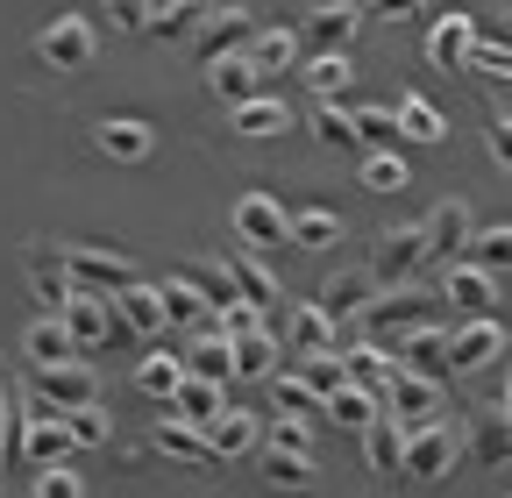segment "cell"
I'll use <instances>...</instances> for the list:
<instances>
[{
	"instance_id": "6da1fadb",
	"label": "cell",
	"mask_w": 512,
	"mask_h": 498,
	"mask_svg": "<svg viewBox=\"0 0 512 498\" xmlns=\"http://www.w3.org/2000/svg\"><path fill=\"white\" fill-rule=\"evenodd\" d=\"M370 349H392V342H406V335H420V328H441V299L427 292V285H399V292H370V306L349 321Z\"/></svg>"
},
{
	"instance_id": "7a4b0ae2",
	"label": "cell",
	"mask_w": 512,
	"mask_h": 498,
	"mask_svg": "<svg viewBox=\"0 0 512 498\" xmlns=\"http://www.w3.org/2000/svg\"><path fill=\"white\" fill-rule=\"evenodd\" d=\"M420 271H427V242H420V228H413V221H406V228H384V235H377V249H370V264H363V278H370L377 292L420 285Z\"/></svg>"
},
{
	"instance_id": "3957f363",
	"label": "cell",
	"mask_w": 512,
	"mask_h": 498,
	"mask_svg": "<svg viewBox=\"0 0 512 498\" xmlns=\"http://www.w3.org/2000/svg\"><path fill=\"white\" fill-rule=\"evenodd\" d=\"M64 278H72V292H100L114 299L121 285H136V257H121V249H100V242H64Z\"/></svg>"
},
{
	"instance_id": "277c9868",
	"label": "cell",
	"mask_w": 512,
	"mask_h": 498,
	"mask_svg": "<svg viewBox=\"0 0 512 498\" xmlns=\"http://www.w3.org/2000/svg\"><path fill=\"white\" fill-rule=\"evenodd\" d=\"M22 271H29V292H36V321H57L64 306H72V278H64V242L29 235V242H22Z\"/></svg>"
},
{
	"instance_id": "5b68a950",
	"label": "cell",
	"mask_w": 512,
	"mask_h": 498,
	"mask_svg": "<svg viewBox=\"0 0 512 498\" xmlns=\"http://www.w3.org/2000/svg\"><path fill=\"white\" fill-rule=\"evenodd\" d=\"M456 463H463V449H456V427H448V420L413 427L406 449H399V470H406L413 484H448V477H456Z\"/></svg>"
},
{
	"instance_id": "8992f818",
	"label": "cell",
	"mask_w": 512,
	"mask_h": 498,
	"mask_svg": "<svg viewBox=\"0 0 512 498\" xmlns=\"http://www.w3.org/2000/svg\"><path fill=\"white\" fill-rule=\"evenodd\" d=\"M498 349H505V321H456L441 335V370L477 378V370H498Z\"/></svg>"
},
{
	"instance_id": "52a82bcc",
	"label": "cell",
	"mask_w": 512,
	"mask_h": 498,
	"mask_svg": "<svg viewBox=\"0 0 512 498\" xmlns=\"http://www.w3.org/2000/svg\"><path fill=\"white\" fill-rule=\"evenodd\" d=\"M285 207L271 200V193H242L235 207H228V228H235V242H242V257H264V249H285Z\"/></svg>"
},
{
	"instance_id": "ba28073f",
	"label": "cell",
	"mask_w": 512,
	"mask_h": 498,
	"mask_svg": "<svg viewBox=\"0 0 512 498\" xmlns=\"http://www.w3.org/2000/svg\"><path fill=\"white\" fill-rule=\"evenodd\" d=\"M93 50H100V36H93L86 15H57V22L36 29V57H43L50 72H86V65H93Z\"/></svg>"
},
{
	"instance_id": "9c48e42d",
	"label": "cell",
	"mask_w": 512,
	"mask_h": 498,
	"mask_svg": "<svg viewBox=\"0 0 512 498\" xmlns=\"http://www.w3.org/2000/svg\"><path fill=\"white\" fill-rule=\"evenodd\" d=\"M377 406L413 434V427H434V420H441L448 392H441V378H406V370H392V385H384V399H377Z\"/></svg>"
},
{
	"instance_id": "30bf717a",
	"label": "cell",
	"mask_w": 512,
	"mask_h": 498,
	"mask_svg": "<svg viewBox=\"0 0 512 498\" xmlns=\"http://www.w3.org/2000/svg\"><path fill=\"white\" fill-rule=\"evenodd\" d=\"M29 392L50 399L57 413H79V406H100V378H93V363L72 356V363H57V370H29Z\"/></svg>"
},
{
	"instance_id": "8fae6325",
	"label": "cell",
	"mask_w": 512,
	"mask_h": 498,
	"mask_svg": "<svg viewBox=\"0 0 512 498\" xmlns=\"http://www.w3.org/2000/svg\"><path fill=\"white\" fill-rule=\"evenodd\" d=\"M413 228H420V242H427V264H463V242H470L477 221H470L463 200H434Z\"/></svg>"
},
{
	"instance_id": "7c38bea8",
	"label": "cell",
	"mask_w": 512,
	"mask_h": 498,
	"mask_svg": "<svg viewBox=\"0 0 512 498\" xmlns=\"http://www.w3.org/2000/svg\"><path fill=\"white\" fill-rule=\"evenodd\" d=\"M256 449H264V413L228 406V413L207 420V456H214V463H249Z\"/></svg>"
},
{
	"instance_id": "4fadbf2b",
	"label": "cell",
	"mask_w": 512,
	"mask_h": 498,
	"mask_svg": "<svg viewBox=\"0 0 512 498\" xmlns=\"http://www.w3.org/2000/svg\"><path fill=\"white\" fill-rule=\"evenodd\" d=\"M256 36V15L249 8H200V29H192V50L221 65V57H242V43Z\"/></svg>"
},
{
	"instance_id": "5bb4252c",
	"label": "cell",
	"mask_w": 512,
	"mask_h": 498,
	"mask_svg": "<svg viewBox=\"0 0 512 498\" xmlns=\"http://www.w3.org/2000/svg\"><path fill=\"white\" fill-rule=\"evenodd\" d=\"M356 29H363V8H342V0H328V8H306L299 22H292V36H299V50H349L356 43Z\"/></svg>"
},
{
	"instance_id": "9a60e30c",
	"label": "cell",
	"mask_w": 512,
	"mask_h": 498,
	"mask_svg": "<svg viewBox=\"0 0 512 498\" xmlns=\"http://www.w3.org/2000/svg\"><path fill=\"white\" fill-rule=\"evenodd\" d=\"M470 50H477V15H434V29H427V65L434 72L463 79Z\"/></svg>"
},
{
	"instance_id": "2e32d148",
	"label": "cell",
	"mask_w": 512,
	"mask_h": 498,
	"mask_svg": "<svg viewBox=\"0 0 512 498\" xmlns=\"http://www.w3.org/2000/svg\"><path fill=\"white\" fill-rule=\"evenodd\" d=\"M434 299H448L463 321H498V285H491L484 271H470V264H448Z\"/></svg>"
},
{
	"instance_id": "e0dca14e",
	"label": "cell",
	"mask_w": 512,
	"mask_h": 498,
	"mask_svg": "<svg viewBox=\"0 0 512 498\" xmlns=\"http://www.w3.org/2000/svg\"><path fill=\"white\" fill-rule=\"evenodd\" d=\"M456 449H470V456H477V463H491V470H498V463L512 456V420H505V392H498L491 406H477V413H470V427H463V442H456Z\"/></svg>"
},
{
	"instance_id": "ac0fdd59",
	"label": "cell",
	"mask_w": 512,
	"mask_h": 498,
	"mask_svg": "<svg viewBox=\"0 0 512 498\" xmlns=\"http://www.w3.org/2000/svg\"><path fill=\"white\" fill-rule=\"evenodd\" d=\"M57 328L72 335V349H100V342L121 335V328H114V306H107L100 292H72V306L57 314Z\"/></svg>"
},
{
	"instance_id": "d6986e66",
	"label": "cell",
	"mask_w": 512,
	"mask_h": 498,
	"mask_svg": "<svg viewBox=\"0 0 512 498\" xmlns=\"http://www.w3.org/2000/svg\"><path fill=\"white\" fill-rule=\"evenodd\" d=\"M107 306H114V328H121V335H136V342H157V335H164V314H157V285H150V278L121 285Z\"/></svg>"
},
{
	"instance_id": "ffe728a7",
	"label": "cell",
	"mask_w": 512,
	"mask_h": 498,
	"mask_svg": "<svg viewBox=\"0 0 512 498\" xmlns=\"http://www.w3.org/2000/svg\"><path fill=\"white\" fill-rule=\"evenodd\" d=\"M178 370L185 378H200V385H221V392H235V356H228V342L207 328V335H192L185 349H178Z\"/></svg>"
},
{
	"instance_id": "44dd1931",
	"label": "cell",
	"mask_w": 512,
	"mask_h": 498,
	"mask_svg": "<svg viewBox=\"0 0 512 498\" xmlns=\"http://www.w3.org/2000/svg\"><path fill=\"white\" fill-rule=\"evenodd\" d=\"M221 271H228V285H235V299H242V306H256V314H271V306L285 299L264 257H242V249H228V257H221Z\"/></svg>"
},
{
	"instance_id": "7402d4cb",
	"label": "cell",
	"mask_w": 512,
	"mask_h": 498,
	"mask_svg": "<svg viewBox=\"0 0 512 498\" xmlns=\"http://www.w3.org/2000/svg\"><path fill=\"white\" fill-rule=\"evenodd\" d=\"M93 143H100V157H114V164H143V157H150V121H136V114H100V121H93Z\"/></svg>"
},
{
	"instance_id": "603a6c76",
	"label": "cell",
	"mask_w": 512,
	"mask_h": 498,
	"mask_svg": "<svg viewBox=\"0 0 512 498\" xmlns=\"http://www.w3.org/2000/svg\"><path fill=\"white\" fill-rule=\"evenodd\" d=\"M392 129H399V150L406 143H448V114L427 93H399L392 100Z\"/></svg>"
},
{
	"instance_id": "cb8c5ba5",
	"label": "cell",
	"mask_w": 512,
	"mask_h": 498,
	"mask_svg": "<svg viewBox=\"0 0 512 498\" xmlns=\"http://www.w3.org/2000/svg\"><path fill=\"white\" fill-rule=\"evenodd\" d=\"M242 65L256 72V86L278 79V72H292V65H299V36H292V29H256V36L242 43Z\"/></svg>"
},
{
	"instance_id": "d4e9b609",
	"label": "cell",
	"mask_w": 512,
	"mask_h": 498,
	"mask_svg": "<svg viewBox=\"0 0 512 498\" xmlns=\"http://www.w3.org/2000/svg\"><path fill=\"white\" fill-rule=\"evenodd\" d=\"M192 299H200L207 306V314H228V306H235V285H228V271H221V257H185L178 271H171Z\"/></svg>"
},
{
	"instance_id": "484cf974",
	"label": "cell",
	"mask_w": 512,
	"mask_h": 498,
	"mask_svg": "<svg viewBox=\"0 0 512 498\" xmlns=\"http://www.w3.org/2000/svg\"><path fill=\"white\" fill-rule=\"evenodd\" d=\"M164 406H171V420H185V427H200V434H207V420H214V413H228V406H235V392L200 385V378H178V392H171Z\"/></svg>"
},
{
	"instance_id": "4316f807",
	"label": "cell",
	"mask_w": 512,
	"mask_h": 498,
	"mask_svg": "<svg viewBox=\"0 0 512 498\" xmlns=\"http://www.w3.org/2000/svg\"><path fill=\"white\" fill-rule=\"evenodd\" d=\"M370 292H377V285H370L363 271H335L328 285H320V299H313V306H320V314H328L335 328H349L363 306H370Z\"/></svg>"
},
{
	"instance_id": "83f0119b",
	"label": "cell",
	"mask_w": 512,
	"mask_h": 498,
	"mask_svg": "<svg viewBox=\"0 0 512 498\" xmlns=\"http://www.w3.org/2000/svg\"><path fill=\"white\" fill-rule=\"evenodd\" d=\"M228 356H235V385H271L278 370H285V349H278V335H249V342H228Z\"/></svg>"
},
{
	"instance_id": "f1b7e54d",
	"label": "cell",
	"mask_w": 512,
	"mask_h": 498,
	"mask_svg": "<svg viewBox=\"0 0 512 498\" xmlns=\"http://www.w3.org/2000/svg\"><path fill=\"white\" fill-rule=\"evenodd\" d=\"M328 342H335V321L320 314L313 299H299V306H292V321H285V335H278V349H292V356H320Z\"/></svg>"
},
{
	"instance_id": "f546056e",
	"label": "cell",
	"mask_w": 512,
	"mask_h": 498,
	"mask_svg": "<svg viewBox=\"0 0 512 498\" xmlns=\"http://www.w3.org/2000/svg\"><path fill=\"white\" fill-rule=\"evenodd\" d=\"M306 86H313V100H320V107H342V93L356 86L349 50H320V57H306Z\"/></svg>"
},
{
	"instance_id": "4dcf8cb0",
	"label": "cell",
	"mask_w": 512,
	"mask_h": 498,
	"mask_svg": "<svg viewBox=\"0 0 512 498\" xmlns=\"http://www.w3.org/2000/svg\"><path fill=\"white\" fill-rule=\"evenodd\" d=\"M150 449H157V456H178V463H192V470H214L207 434H200V427H185V420H171V413L150 427Z\"/></svg>"
},
{
	"instance_id": "1f68e13d",
	"label": "cell",
	"mask_w": 512,
	"mask_h": 498,
	"mask_svg": "<svg viewBox=\"0 0 512 498\" xmlns=\"http://www.w3.org/2000/svg\"><path fill=\"white\" fill-rule=\"evenodd\" d=\"M505 257H512V228H505V221L470 228V242H463V264H470V271H484V278L498 285V278H505Z\"/></svg>"
},
{
	"instance_id": "d6a6232c",
	"label": "cell",
	"mask_w": 512,
	"mask_h": 498,
	"mask_svg": "<svg viewBox=\"0 0 512 498\" xmlns=\"http://www.w3.org/2000/svg\"><path fill=\"white\" fill-rule=\"evenodd\" d=\"M249 463H256V477H264L271 491H313V477H320L313 456H285V449H256Z\"/></svg>"
},
{
	"instance_id": "836d02e7",
	"label": "cell",
	"mask_w": 512,
	"mask_h": 498,
	"mask_svg": "<svg viewBox=\"0 0 512 498\" xmlns=\"http://www.w3.org/2000/svg\"><path fill=\"white\" fill-rule=\"evenodd\" d=\"M285 242H292V249H313V257H328V249L342 242V221H335L328 207H299V214L285 221Z\"/></svg>"
},
{
	"instance_id": "e575fe53",
	"label": "cell",
	"mask_w": 512,
	"mask_h": 498,
	"mask_svg": "<svg viewBox=\"0 0 512 498\" xmlns=\"http://www.w3.org/2000/svg\"><path fill=\"white\" fill-rule=\"evenodd\" d=\"M36 470H57L72 463V442H64V420H22V442H15Z\"/></svg>"
},
{
	"instance_id": "d590c367",
	"label": "cell",
	"mask_w": 512,
	"mask_h": 498,
	"mask_svg": "<svg viewBox=\"0 0 512 498\" xmlns=\"http://www.w3.org/2000/svg\"><path fill=\"white\" fill-rule=\"evenodd\" d=\"M157 314H164V328H185V335H207V328H214V314H207V306L192 299L178 278H164V285H157Z\"/></svg>"
},
{
	"instance_id": "8d00e7d4",
	"label": "cell",
	"mask_w": 512,
	"mask_h": 498,
	"mask_svg": "<svg viewBox=\"0 0 512 498\" xmlns=\"http://www.w3.org/2000/svg\"><path fill=\"white\" fill-rule=\"evenodd\" d=\"M285 129H292V107H285V100H271V93H256L249 107H235V136H249V143L285 136Z\"/></svg>"
},
{
	"instance_id": "74e56055",
	"label": "cell",
	"mask_w": 512,
	"mask_h": 498,
	"mask_svg": "<svg viewBox=\"0 0 512 498\" xmlns=\"http://www.w3.org/2000/svg\"><path fill=\"white\" fill-rule=\"evenodd\" d=\"M207 86H214V100L235 114V107H249L256 93H264V86H256V72L242 65V57H221V65H207Z\"/></svg>"
},
{
	"instance_id": "f35d334b",
	"label": "cell",
	"mask_w": 512,
	"mask_h": 498,
	"mask_svg": "<svg viewBox=\"0 0 512 498\" xmlns=\"http://www.w3.org/2000/svg\"><path fill=\"white\" fill-rule=\"evenodd\" d=\"M22 349H29V370H57V363H72V335H64L57 321H29L22 328Z\"/></svg>"
},
{
	"instance_id": "ab89813d",
	"label": "cell",
	"mask_w": 512,
	"mask_h": 498,
	"mask_svg": "<svg viewBox=\"0 0 512 498\" xmlns=\"http://www.w3.org/2000/svg\"><path fill=\"white\" fill-rule=\"evenodd\" d=\"M463 72H477V79L498 93V107H505V86H512V50H505V36H477V50H470Z\"/></svg>"
},
{
	"instance_id": "60d3db41",
	"label": "cell",
	"mask_w": 512,
	"mask_h": 498,
	"mask_svg": "<svg viewBox=\"0 0 512 498\" xmlns=\"http://www.w3.org/2000/svg\"><path fill=\"white\" fill-rule=\"evenodd\" d=\"M320 413H328V420H335L342 434H363V427H370V420H377L384 406H377L370 392H356V385H342V392H328V399H320Z\"/></svg>"
},
{
	"instance_id": "b9f144b4",
	"label": "cell",
	"mask_w": 512,
	"mask_h": 498,
	"mask_svg": "<svg viewBox=\"0 0 512 498\" xmlns=\"http://www.w3.org/2000/svg\"><path fill=\"white\" fill-rule=\"evenodd\" d=\"M399 449H406V427H399L392 413H377V420L363 427V456H370V470L392 477V470H399Z\"/></svg>"
},
{
	"instance_id": "7bdbcfd3",
	"label": "cell",
	"mask_w": 512,
	"mask_h": 498,
	"mask_svg": "<svg viewBox=\"0 0 512 498\" xmlns=\"http://www.w3.org/2000/svg\"><path fill=\"white\" fill-rule=\"evenodd\" d=\"M143 29L164 36V43H192V29H200V8H185V0H178V8H171V0H150V8H143Z\"/></svg>"
},
{
	"instance_id": "ee69618b",
	"label": "cell",
	"mask_w": 512,
	"mask_h": 498,
	"mask_svg": "<svg viewBox=\"0 0 512 498\" xmlns=\"http://www.w3.org/2000/svg\"><path fill=\"white\" fill-rule=\"evenodd\" d=\"M178 378H185V370H178V349H150V356L136 363V392H143V399H171Z\"/></svg>"
},
{
	"instance_id": "f6af8a7d",
	"label": "cell",
	"mask_w": 512,
	"mask_h": 498,
	"mask_svg": "<svg viewBox=\"0 0 512 498\" xmlns=\"http://www.w3.org/2000/svg\"><path fill=\"white\" fill-rule=\"evenodd\" d=\"M349 129H356V143H370V157H377V150H399V129H392V107H377V100L349 107Z\"/></svg>"
},
{
	"instance_id": "bcb514c9",
	"label": "cell",
	"mask_w": 512,
	"mask_h": 498,
	"mask_svg": "<svg viewBox=\"0 0 512 498\" xmlns=\"http://www.w3.org/2000/svg\"><path fill=\"white\" fill-rule=\"evenodd\" d=\"M64 442H72V449H107V442H114V413H107V406L64 413Z\"/></svg>"
},
{
	"instance_id": "7dc6e473",
	"label": "cell",
	"mask_w": 512,
	"mask_h": 498,
	"mask_svg": "<svg viewBox=\"0 0 512 498\" xmlns=\"http://www.w3.org/2000/svg\"><path fill=\"white\" fill-rule=\"evenodd\" d=\"M292 370V378L313 392V399H328V392H342V356H328V349H320V356H292L285 363Z\"/></svg>"
},
{
	"instance_id": "c3c4849f",
	"label": "cell",
	"mask_w": 512,
	"mask_h": 498,
	"mask_svg": "<svg viewBox=\"0 0 512 498\" xmlns=\"http://www.w3.org/2000/svg\"><path fill=\"white\" fill-rule=\"evenodd\" d=\"M363 185H370V193H406V185H413L406 150H377V157H363Z\"/></svg>"
},
{
	"instance_id": "681fc988",
	"label": "cell",
	"mask_w": 512,
	"mask_h": 498,
	"mask_svg": "<svg viewBox=\"0 0 512 498\" xmlns=\"http://www.w3.org/2000/svg\"><path fill=\"white\" fill-rule=\"evenodd\" d=\"M264 449L313 456V420H299V413H271V420H264Z\"/></svg>"
},
{
	"instance_id": "f907efd6",
	"label": "cell",
	"mask_w": 512,
	"mask_h": 498,
	"mask_svg": "<svg viewBox=\"0 0 512 498\" xmlns=\"http://www.w3.org/2000/svg\"><path fill=\"white\" fill-rule=\"evenodd\" d=\"M271 406H278V413H299V420H313V413H320V399L292 378V370H278V378H271Z\"/></svg>"
},
{
	"instance_id": "816d5d0a",
	"label": "cell",
	"mask_w": 512,
	"mask_h": 498,
	"mask_svg": "<svg viewBox=\"0 0 512 498\" xmlns=\"http://www.w3.org/2000/svg\"><path fill=\"white\" fill-rule=\"evenodd\" d=\"M313 136L328 143V150H349L356 129H349V107H313Z\"/></svg>"
},
{
	"instance_id": "f5cc1de1",
	"label": "cell",
	"mask_w": 512,
	"mask_h": 498,
	"mask_svg": "<svg viewBox=\"0 0 512 498\" xmlns=\"http://www.w3.org/2000/svg\"><path fill=\"white\" fill-rule=\"evenodd\" d=\"M29 498H79V477H72V463H57V470H36Z\"/></svg>"
},
{
	"instance_id": "db71d44e",
	"label": "cell",
	"mask_w": 512,
	"mask_h": 498,
	"mask_svg": "<svg viewBox=\"0 0 512 498\" xmlns=\"http://www.w3.org/2000/svg\"><path fill=\"white\" fill-rule=\"evenodd\" d=\"M484 143H491V157H498V171H505V164H512V107H491Z\"/></svg>"
},
{
	"instance_id": "11a10c76",
	"label": "cell",
	"mask_w": 512,
	"mask_h": 498,
	"mask_svg": "<svg viewBox=\"0 0 512 498\" xmlns=\"http://www.w3.org/2000/svg\"><path fill=\"white\" fill-rule=\"evenodd\" d=\"M22 442V413L8 406V392H0V449H15Z\"/></svg>"
},
{
	"instance_id": "9f6ffc18",
	"label": "cell",
	"mask_w": 512,
	"mask_h": 498,
	"mask_svg": "<svg viewBox=\"0 0 512 498\" xmlns=\"http://www.w3.org/2000/svg\"><path fill=\"white\" fill-rule=\"evenodd\" d=\"M107 22L114 29H143V8H136V0H121V8H107Z\"/></svg>"
}]
</instances>
